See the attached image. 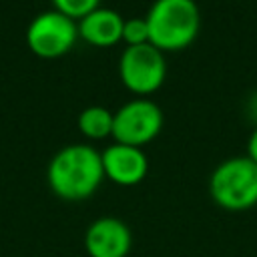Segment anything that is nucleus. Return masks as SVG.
Segmentation results:
<instances>
[{
    "label": "nucleus",
    "mask_w": 257,
    "mask_h": 257,
    "mask_svg": "<svg viewBox=\"0 0 257 257\" xmlns=\"http://www.w3.org/2000/svg\"><path fill=\"white\" fill-rule=\"evenodd\" d=\"M46 179L52 193L64 201L88 199L104 179L100 153L82 143L66 145L50 159Z\"/></svg>",
    "instance_id": "1"
},
{
    "label": "nucleus",
    "mask_w": 257,
    "mask_h": 257,
    "mask_svg": "<svg viewBox=\"0 0 257 257\" xmlns=\"http://www.w3.org/2000/svg\"><path fill=\"white\" fill-rule=\"evenodd\" d=\"M145 18L149 42L163 52L187 48L201 28V12L195 0H155Z\"/></svg>",
    "instance_id": "2"
},
{
    "label": "nucleus",
    "mask_w": 257,
    "mask_h": 257,
    "mask_svg": "<svg viewBox=\"0 0 257 257\" xmlns=\"http://www.w3.org/2000/svg\"><path fill=\"white\" fill-rule=\"evenodd\" d=\"M209 195L225 211H247L257 205V163L247 155L221 161L209 177Z\"/></svg>",
    "instance_id": "3"
},
{
    "label": "nucleus",
    "mask_w": 257,
    "mask_h": 257,
    "mask_svg": "<svg viewBox=\"0 0 257 257\" xmlns=\"http://www.w3.org/2000/svg\"><path fill=\"white\" fill-rule=\"evenodd\" d=\"M118 76L122 84L137 94L155 92L167 76L165 52L151 42L126 46L118 58Z\"/></svg>",
    "instance_id": "4"
},
{
    "label": "nucleus",
    "mask_w": 257,
    "mask_h": 257,
    "mask_svg": "<svg viewBox=\"0 0 257 257\" xmlns=\"http://www.w3.org/2000/svg\"><path fill=\"white\" fill-rule=\"evenodd\" d=\"M163 108L145 96L133 98L114 110L112 139L114 143L141 147L151 143L163 128Z\"/></svg>",
    "instance_id": "5"
},
{
    "label": "nucleus",
    "mask_w": 257,
    "mask_h": 257,
    "mask_svg": "<svg viewBox=\"0 0 257 257\" xmlns=\"http://www.w3.org/2000/svg\"><path fill=\"white\" fill-rule=\"evenodd\" d=\"M78 38V22L62 12L44 10L36 14L26 28V42L30 50L42 58H56L66 54Z\"/></svg>",
    "instance_id": "6"
},
{
    "label": "nucleus",
    "mask_w": 257,
    "mask_h": 257,
    "mask_svg": "<svg viewBox=\"0 0 257 257\" xmlns=\"http://www.w3.org/2000/svg\"><path fill=\"white\" fill-rule=\"evenodd\" d=\"M131 247V227L118 217H98L84 233V249L90 257H126Z\"/></svg>",
    "instance_id": "7"
},
{
    "label": "nucleus",
    "mask_w": 257,
    "mask_h": 257,
    "mask_svg": "<svg viewBox=\"0 0 257 257\" xmlns=\"http://www.w3.org/2000/svg\"><path fill=\"white\" fill-rule=\"evenodd\" d=\"M100 159L104 177L120 187L139 185L149 173V159L141 147L112 143L100 153Z\"/></svg>",
    "instance_id": "8"
},
{
    "label": "nucleus",
    "mask_w": 257,
    "mask_h": 257,
    "mask_svg": "<svg viewBox=\"0 0 257 257\" xmlns=\"http://www.w3.org/2000/svg\"><path fill=\"white\" fill-rule=\"evenodd\" d=\"M124 18L112 8H94L78 20V36L94 46H112L122 40Z\"/></svg>",
    "instance_id": "9"
},
{
    "label": "nucleus",
    "mask_w": 257,
    "mask_h": 257,
    "mask_svg": "<svg viewBox=\"0 0 257 257\" xmlns=\"http://www.w3.org/2000/svg\"><path fill=\"white\" fill-rule=\"evenodd\" d=\"M112 116L114 112L100 104H90L78 114V128L88 139H104L112 135Z\"/></svg>",
    "instance_id": "10"
},
{
    "label": "nucleus",
    "mask_w": 257,
    "mask_h": 257,
    "mask_svg": "<svg viewBox=\"0 0 257 257\" xmlns=\"http://www.w3.org/2000/svg\"><path fill=\"white\" fill-rule=\"evenodd\" d=\"M122 40L126 42V46H137V44L149 42V24H147V18L145 16L124 18V24H122Z\"/></svg>",
    "instance_id": "11"
},
{
    "label": "nucleus",
    "mask_w": 257,
    "mask_h": 257,
    "mask_svg": "<svg viewBox=\"0 0 257 257\" xmlns=\"http://www.w3.org/2000/svg\"><path fill=\"white\" fill-rule=\"evenodd\" d=\"M52 2L58 12L70 16L74 20H80L82 16H86L100 4V0H52Z\"/></svg>",
    "instance_id": "12"
},
{
    "label": "nucleus",
    "mask_w": 257,
    "mask_h": 257,
    "mask_svg": "<svg viewBox=\"0 0 257 257\" xmlns=\"http://www.w3.org/2000/svg\"><path fill=\"white\" fill-rule=\"evenodd\" d=\"M247 157L257 163V126L249 135V141H247Z\"/></svg>",
    "instance_id": "13"
}]
</instances>
